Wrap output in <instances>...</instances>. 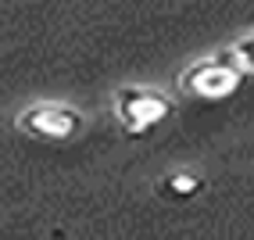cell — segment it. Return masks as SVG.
I'll return each mask as SVG.
<instances>
[{"label":"cell","instance_id":"3","mask_svg":"<svg viewBox=\"0 0 254 240\" xmlns=\"http://www.w3.org/2000/svg\"><path fill=\"white\" fill-rule=\"evenodd\" d=\"M172 111H176V104L168 100V93H161L154 86H122V90H115V118L129 136L150 133Z\"/></svg>","mask_w":254,"mask_h":240},{"label":"cell","instance_id":"4","mask_svg":"<svg viewBox=\"0 0 254 240\" xmlns=\"http://www.w3.org/2000/svg\"><path fill=\"white\" fill-rule=\"evenodd\" d=\"M204 190V179L197 172H168L161 179V194L165 197H176V201H186V197H197Z\"/></svg>","mask_w":254,"mask_h":240},{"label":"cell","instance_id":"2","mask_svg":"<svg viewBox=\"0 0 254 240\" xmlns=\"http://www.w3.org/2000/svg\"><path fill=\"white\" fill-rule=\"evenodd\" d=\"M18 133L32 136L43 144H64L86 129V115L72 104H58V100H43V104H29L18 118H14Z\"/></svg>","mask_w":254,"mask_h":240},{"label":"cell","instance_id":"1","mask_svg":"<svg viewBox=\"0 0 254 240\" xmlns=\"http://www.w3.org/2000/svg\"><path fill=\"white\" fill-rule=\"evenodd\" d=\"M244 79H247V72L226 50L218 58H200L193 65H186L183 76H179V90L197 97V100H229L244 86Z\"/></svg>","mask_w":254,"mask_h":240}]
</instances>
